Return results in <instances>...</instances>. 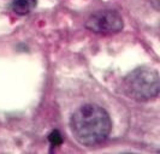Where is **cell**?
Segmentation results:
<instances>
[{"instance_id":"obj_1","label":"cell","mask_w":160,"mask_h":154,"mask_svg":"<svg viewBox=\"0 0 160 154\" xmlns=\"http://www.w3.org/2000/svg\"><path fill=\"white\" fill-rule=\"evenodd\" d=\"M70 129L77 142L83 146L94 147L108 137L112 121L101 106L87 104L73 112L70 119Z\"/></svg>"},{"instance_id":"obj_2","label":"cell","mask_w":160,"mask_h":154,"mask_svg":"<svg viewBox=\"0 0 160 154\" xmlns=\"http://www.w3.org/2000/svg\"><path fill=\"white\" fill-rule=\"evenodd\" d=\"M122 89L127 97L138 102L154 100L160 92L159 73L154 69L137 67L124 77Z\"/></svg>"},{"instance_id":"obj_3","label":"cell","mask_w":160,"mask_h":154,"mask_svg":"<svg viewBox=\"0 0 160 154\" xmlns=\"http://www.w3.org/2000/svg\"><path fill=\"white\" fill-rule=\"evenodd\" d=\"M124 27L123 18L117 11L102 10L93 13L86 22V28L100 35H113Z\"/></svg>"},{"instance_id":"obj_4","label":"cell","mask_w":160,"mask_h":154,"mask_svg":"<svg viewBox=\"0 0 160 154\" xmlns=\"http://www.w3.org/2000/svg\"><path fill=\"white\" fill-rule=\"evenodd\" d=\"M38 0H13L11 10L17 15H28L36 7Z\"/></svg>"},{"instance_id":"obj_5","label":"cell","mask_w":160,"mask_h":154,"mask_svg":"<svg viewBox=\"0 0 160 154\" xmlns=\"http://www.w3.org/2000/svg\"><path fill=\"white\" fill-rule=\"evenodd\" d=\"M48 141L52 146H60L63 143V136L58 130H52L48 135Z\"/></svg>"}]
</instances>
